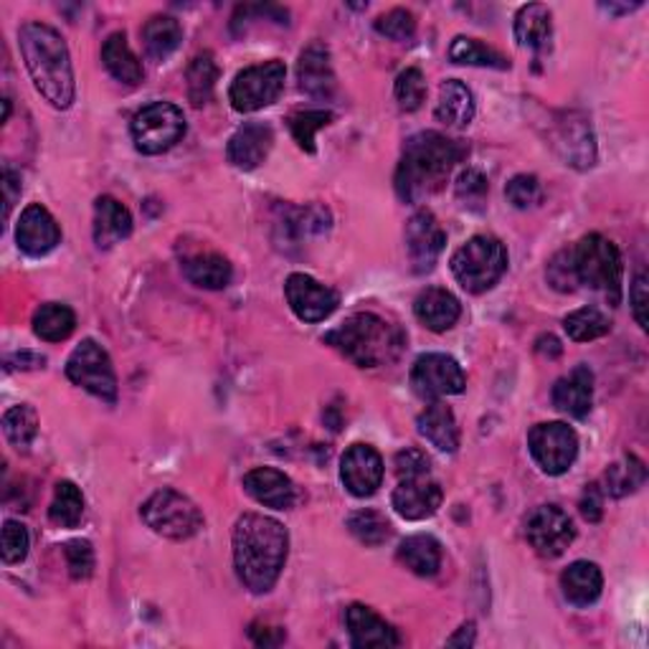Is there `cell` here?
Returning <instances> with one entry per match:
<instances>
[{
  "instance_id": "40",
  "label": "cell",
  "mask_w": 649,
  "mask_h": 649,
  "mask_svg": "<svg viewBox=\"0 0 649 649\" xmlns=\"http://www.w3.org/2000/svg\"><path fill=\"white\" fill-rule=\"evenodd\" d=\"M216 79H219V67H216L213 61V53L206 51V53H198V57L191 61V67H188V99L196 107H203L211 102L213 97V89H216Z\"/></svg>"
},
{
  "instance_id": "55",
  "label": "cell",
  "mask_w": 649,
  "mask_h": 649,
  "mask_svg": "<svg viewBox=\"0 0 649 649\" xmlns=\"http://www.w3.org/2000/svg\"><path fill=\"white\" fill-rule=\"evenodd\" d=\"M249 637L254 639L259 647H277L284 642V632L277 627H259V625H251L249 629Z\"/></svg>"
},
{
  "instance_id": "49",
  "label": "cell",
  "mask_w": 649,
  "mask_h": 649,
  "mask_svg": "<svg viewBox=\"0 0 649 649\" xmlns=\"http://www.w3.org/2000/svg\"><path fill=\"white\" fill-rule=\"evenodd\" d=\"M546 277L553 290L573 292L576 284H579V279H576V269H573V251L571 249L558 251V254L548 261Z\"/></svg>"
},
{
  "instance_id": "33",
  "label": "cell",
  "mask_w": 649,
  "mask_h": 649,
  "mask_svg": "<svg viewBox=\"0 0 649 649\" xmlns=\"http://www.w3.org/2000/svg\"><path fill=\"white\" fill-rule=\"evenodd\" d=\"M180 41H183V29L173 16H152L142 26V47H146L148 59L158 64L180 47Z\"/></svg>"
},
{
  "instance_id": "15",
  "label": "cell",
  "mask_w": 649,
  "mask_h": 649,
  "mask_svg": "<svg viewBox=\"0 0 649 649\" xmlns=\"http://www.w3.org/2000/svg\"><path fill=\"white\" fill-rule=\"evenodd\" d=\"M284 294L292 312L302 322H320L338 310L340 297L332 287L318 282L310 274L294 272L287 277Z\"/></svg>"
},
{
  "instance_id": "46",
  "label": "cell",
  "mask_w": 649,
  "mask_h": 649,
  "mask_svg": "<svg viewBox=\"0 0 649 649\" xmlns=\"http://www.w3.org/2000/svg\"><path fill=\"white\" fill-rule=\"evenodd\" d=\"M487 191H490V183H487V178L480 173V170L467 168V170H462V173H459L457 198L467 206V209L480 211L485 206Z\"/></svg>"
},
{
  "instance_id": "53",
  "label": "cell",
  "mask_w": 649,
  "mask_h": 649,
  "mask_svg": "<svg viewBox=\"0 0 649 649\" xmlns=\"http://www.w3.org/2000/svg\"><path fill=\"white\" fill-rule=\"evenodd\" d=\"M629 300H632L635 318L639 322V328L647 330V274L639 272L632 282V292H629Z\"/></svg>"
},
{
  "instance_id": "36",
  "label": "cell",
  "mask_w": 649,
  "mask_h": 649,
  "mask_svg": "<svg viewBox=\"0 0 649 649\" xmlns=\"http://www.w3.org/2000/svg\"><path fill=\"white\" fill-rule=\"evenodd\" d=\"M647 480L645 462L635 455H627L621 462L611 465L607 475H603V495H611V498H627V495L637 492L639 487Z\"/></svg>"
},
{
  "instance_id": "11",
  "label": "cell",
  "mask_w": 649,
  "mask_h": 649,
  "mask_svg": "<svg viewBox=\"0 0 649 649\" xmlns=\"http://www.w3.org/2000/svg\"><path fill=\"white\" fill-rule=\"evenodd\" d=\"M528 447L540 470L553 477L566 475L579 457V437L563 421L538 423L530 429Z\"/></svg>"
},
{
  "instance_id": "26",
  "label": "cell",
  "mask_w": 649,
  "mask_h": 649,
  "mask_svg": "<svg viewBox=\"0 0 649 649\" xmlns=\"http://www.w3.org/2000/svg\"><path fill=\"white\" fill-rule=\"evenodd\" d=\"M132 233V216L112 196H99L94 203V241L99 249H112L114 243Z\"/></svg>"
},
{
  "instance_id": "35",
  "label": "cell",
  "mask_w": 649,
  "mask_h": 649,
  "mask_svg": "<svg viewBox=\"0 0 649 649\" xmlns=\"http://www.w3.org/2000/svg\"><path fill=\"white\" fill-rule=\"evenodd\" d=\"M77 330V314L69 304L47 302L33 314V332L47 342L67 340Z\"/></svg>"
},
{
  "instance_id": "4",
  "label": "cell",
  "mask_w": 649,
  "mask_h": 649,
  "mask_svg": "<svg viewBox=\"0 0 649 649\" xmlns=\"http://www.w3.org/2000/svg\"><path fill=\"white\" fill-rule=\"evenodd\" d=\"M324 342H330L358 368H381L399 360L406 336L399 324L378 318L373 312H358L330 330Z\"/></svg>"
},
{
  "instance_id": "24",
  "label": "cell",
  "mask_w": 649,
  "mask_h": 649,
  "mask_svg": "<svg viewBox=\"0 0 649 649\" xmlns=\"http://www.w3.org/2000/svg\"><path fill=\"white\" fill-rule=\"evenodd\" d=\"M551 399L556 409L566 417H589L593 403V373L589 371V366H576L571 373L558 378Z\"/></svg>"
},
{
  "instance_id": "13",
  "label": "cell",
  "mask_w": 649,
  "mask_h": 649,
  "mask_svg": "<svg viewBox=\"0 0 649 649\" xmlns=\"http://www.w3.org/2000/svg\"><path fill=\"white\" fill-rule=\"evenodd\" d=\"M526 538L538 556L558 558L573 543L576 528L558 505H540L526 520Z\"/></svg>"
},
{
  "instance_id": "19",
  "label": "cell",
  "mask_w": 649,
  "mask_h": 649,
  "mask_svg": "<svg viewBox=\"0 0 649 649\" xmlns=\"http://www.w3.org/2000/svg\"><path fill=\"white\" fill-rule=\"evenodd\" d=\"M16 241L18 249L26 251L29 257H43L57 249V243L61 241V229L47 206L31 203L21 213L16 227Z\"/></svg>"
},
{
  "instance_id": "51",
  "label": "cell",
  "mask_w": 649,
  "mask_h": 649,
  "mask_svg": "<svg viewBox=\"0 0 649 649\" xmlns=\"http://www.w3.org/2000/svg\"><path fill=\"white\" fill-rule=\"evenodd\" d=\"M396 472H399V480L431 475V462L419 449H403V452L396 455Z\"/></svg>"
},
{
  "instance_id": "42",
  "label": "cell",
  "mask_w": 649,
  "mask_h": 649,
  "mask_svg": "<svg viewBox=\"0 0 649 649\" xmlns=\"http://www.w3.org/2000/svg\"><path fill=\"white\" fill-rule=\"evenodd\" d=\"M348 530L363 546H381L391 536V526L381 512L376 510H358L348 518Z\"/></svg>"
},
{
  "instance_id": "57",
  "label": "cell",
  "mask_w": 649,
  "mask_h": 649,
  "mask_svg": "<svg viewBox=\"0 0 649 649\" xmlns=\"http://www.w3.org/2000/svg\"><path fill=\"white\" fill-rule=\"evenodd\" d=\"M536 348H538V353H543L548 358H558L561 356V342H558V338L553 336H540L538 342H536Z\"/></svg>"
},
{
  "instance_id": "7",
  "label": "cell",
  "mask_w": 649,
  "mask_h": 649,
  "mask_svg": "<svg viewBox=\"0 0 649 649\" xmlns=\"http://www.w3.org/2000/svg\"><path fill=\"white\" fill-rule=\"evenodd\" d=\"M140 516L152 533L170 540H188L203 528V516L196 508V502L186 498L183 492L170 490V487H162L156 495H150L140 508Z\"/></svg>"
},
{
  "instance_id": "8",
  "label": "cell",
  "mask_w": 649,
  "mask_h": 649,
  "mask_svg": "<svg viewBox=\"0 0 649 649\" xmlns=\"http://www.w3.org/2000/svg\"><path fill=\"white\" fill-rule=\"evenodd\" d=\"M132 140L142 156H162L186 134V114L170 102H152L132 117Z\"/></svg>"
},
{
  "instance_id": "12",
  "label": "cell",
  "mask_w": 649,
  "mask_h": 649,
  "mask_svg": "<svg viewBox=\"0 0 649 649\" xmlns=\"http://www.w3.org/2000/svg\"><path fill=\"white\" fill-rule=\"evenodd\" d=\"M411 386L421 399L437 401L441 396H457L465 391L467 378L462 366L452 356L427 353L419 356L411 368Z\"/></svg>"
},
{
  "instance_id": "14",
  "label": "cell",
  "mask_w": 649,
  "mask_h": 649,
  "mask_svg": "<svg viewBox=\"0 0 649 649\" xmlns=\"http://www.w3.org/2000/svg\"><path fill=\"white\" fill-rule=\"evenodd\" d=\"M553 148L566 166L589 170L597 162V138L589 117L581 112H561L553 122Z\"/></svg>"
},
{
  "instance_id": "32",
  "label": "cell",
  "mask_w": 649,
  "mask_h": 649,
  "mask_svg": "<svg viewBox=\"0 0 649 649\" xmlns=\"http://www.w3.org/2000/svg\"><path fill=\"white\" fill-rule=\"evenodd\" d=\"M102 61L107 71H110L117 81H122V84H130V87L140 84L142 74H146L138 57H134L130 49L128 36H124L122 31H114L107 36V41L102 47Z\"/></svg>"
},
{
  "instance_id": "3",
  "label": "cell",
  "mask_w": 649,
  "mask_h": 649,
  "mask_svg": "<svg viewBox=\"0 0 649 649\" xmlns=\"http://www.w3.org/2000/svg\"><path fill=\"white\" fill-rule=\"evenodd\" d=\"M18 47H21L26 69H29L33 87L39 89L41 97L57 110H69L77 87L64 36L53 26L29 21L18 31Z\"/></svg>"
},
{
  "instance_id": "43",
  "label": "cell",
  "mask_w": 649,
  "mask_h": 649,
  "mask_svg": "<svg viewBox=\"0 0 649 649\" xmlns=\"http://www.w3.org/2000/svg\"><path fill=\"white\" fill-rule=\"evenodd\" d=\"M287 122H290V130H292V138L297 140V146L308 152H314V134H318V130L328 128V124L332 122V112L304 110V112H294Z\"/></svg>"
},
{
  "instance_id": "16",
  "label": "cell",
  "mask_w": 649,
  "mask_h": 649,
  "mask_svg": "<svg viewBox=\"0 0 649 649\" xmlns=\"http://www.w3.org/2000/svg\"><path fill=\"white\" fill-rule=\"evenodd\" d=\"M445 243L447 233L431 211L421 209L406 223V249H409L411 267L417 274L435 269L441 251H445Z\"/></svg>"
},
{
  "instance_id": "22",
  "label": "cell",
  "mask_w": 649,
  "mask_h": 649,
  "mask_svg": "<svg viewBox=\"0 0 649 649\" xmlns=\"http://www.w3.org/2000/svg\"><path fill=\"white\" fill-rule=\"evenodd\" d=\"M297 81H300V89L304 94L318 97V99H330L336 94V71H332L330 51L322 43H310L308 49L300 53V61H297Z\"/></svg>"
},
{
  "instance_id": "39",
  "label": "cell",
  "mask_w": 649,
  "mask_h": 649,
  "mask_svg": "<svg viewBox=\"0 0 649 649\" xmlns=\"http://www.w3.org/2000/svg\"><path fill=\"white\" fill-rule=\"evenodd\" d=\"M84 516V495L69 480H61L53 490V500L49 508V518L59 528H77Z\"/></svg>"
},
{
  "instance_id": "47",
  "label": "cell",
  "mask_w": 649,
  "mask_h": 649,
  "mask_svg": "<svg viewBox=\"0 0 649 649\" xmlns=\"http://www.w3.org/2000/svg\"><path fill=\"white\" fill-rule=\"evenodd\" d=\"M29 548H31V538H29V530H26L23 522L6 520L3 522V548H0L3 561L8 566L21 563L23 558L29 556Z\"/></svg>"
},
{
  "instance_id": "29",
  "label": "cell",
  "mask_w": 649,
  "mask_h": 649,
  "mask_svg": "<svg viewBox=\"0 0 649 649\" xmlns=\"http://www.w3.org/2000/svg\"><path fill=\"white\" fill-rule=\"evenodd\" d=\"M553 39V16L546 6H522L516 16V41L522 49L546 53Z\"/></svg>"
},
{
  "instance_id": "17",
  "label": "cell",
  "mask_w": 649,
  "mask_h": 649,
  "mask_svg": "<svg viewBox=\"0 0 649 649\" xmlns=\"http://www.w3.org/2000/svg\"><path fill=\"white\" fill-rule=\"evenodd\" d=\"M340 480L356 498H371L383 482V459L371 445H353L340 459Z\"/></svg>"
},
{
  "instance_id": "44",
  "label": "cell",
  "mask_w": 649,
  "mask_h": 649,
  "mask_svg": "<svg viewBox=\"0 0 649 649\" xmlns=\"http://www.w3.org/2000/svg\"><path fill=\"white\" fill-rule=\"evenodd\" d=\"M427 99V81H423L421 69L411 67L396 77V102L403 112H417Z\"/></svg>"
},
{
  "instance_id": "9",
  "label": "cell",
  "mask_w": 649,
  "mask_h": 649,
  "mask_svg": "<svg viewBox=\"0 0 649 649\" xmlns=\"http://www.w3.org/2000/svg\"><path fill=\"white\" fill-rule=\"evenodd\" d=\"M67 376L71 383L81 386L97 399L107 403L117 401V376L110 353L99 346L97 340L87 338L74 348V353L67 360Z\"/></svg>"
},
{
  "instance_id": "50",
  "label": "cell",
  "mask_w": 649,
  "mask_h": 649,
  "mask_svg": "<svg viewBox=\"0 0 649 649\" xmlns=\"http://www.w3.org/2000/svg\"><path fill=\"white\" fill-rule=\"evenodd\" d=\"M540 183L536 176H516L508 180V186H505V198L516 206V209H530V206H536L540 201Z\"/></svg>"
},
{
  "instance_id": "10",
  "label": "cell",
  "mask_w": 649,
  "mask_h": 649,
  "mask_svg": "<svg viewBox=\"0 0 649 649\" xmlns=\"http://www.w3.org/2000/svg\"><path fill=\"white\" fill-rule=\"evenodd\" d=\"M284 77H287V69L282 61H277V59L239 71L229 89L231 107L243 114L257 112L261 110V107H269L272 102H277L279 94H282Z\"/></svg>"
},
{
  "instance_id": "30",
  "label": "cell",
  "mask_w": 649,
  "mask_h": 649,
  "mask_svg": "<svg viewBox=\"0 0 649 649\" xmlns=\"http://www.w3.org/2000/svg\"><path fill=\"white\" fill-rule=\"evenodd\" d=\"M183 274L191 284L203 287V290H223L229 287L233 269L231 261L216 251H201L183 261Z\"/></svg>"
},
{
  "instance_id": "45",
  "label": "cell",
  "mask_w": 649,
  "mask_h": 649,
  "mask_svg": "<svg viewBox=\"0 0 649 649\" xmlns=\"http://www.w3.org/2000/svg\"><path fill=\"white\" fill-rule=\"evenodd\" d=\"M376 31L391 41H411L417 33V18L406 8H393V11L378 16Z\"/></svg>"
},
{
  "instance_id": "23",
  "label": "cell",
  "mask_w": 649,
  "mask_h": 649,
  "mask_svg": "<svg viewBox=\"0 0 649 649\" xmlns=\"http://www.w3.org/2000/svg\"><path fill=\"white\" fill-rule=\"evenodd\" d=\"M243 490L259 505L274 510H290L297 500L292 480L274 467H257V470L243 475Z\"/></svg>"
},
{
  "instance_id": "48",
  "label": "cell",
  "mask_w": 649,
  "mask_h": 649,
  "mask_svg": "<svg viewBox=\"0 0 649 649\" xmlns=\"http://www.w3.org/2000/svg\"><path fill=\"white\" fill-rule=\"evenodd\" d=\"M64 556L74 581H87L94 573V548L89 540H69L64 546Z\"/></svg>"
},
{
  "instance_id": "54",
  "label": "cell",
  "mask_w": 649,
  "mask_h": 649,
  "mask_svg": "<svg viewBox=\"0 0 649 649\" xmlns=\"http://www.w3.org/2000/svg\"><path fill=\"white\" fill-rule=\"evenodd\" d=\"M18 193H21V176H18L16 170H11V168H3V196H6L3 216H6V219L13 211V203H16Z\"/></svg>"
},
{
  "instance_id": "58",
  "label": "cell",
  "mask_w": 649,
  "mask_h": 649,
  "mask_svg": "<svg viewBox=\"0 0 649 649\" xmlns=\"http://www.w3.org/2000/svg\"><path fill=\"white\" fill-rule=\"evenodd\" d=\"M3 122H8V117H11V102H8V99H3Z\"/></svg>"
},
{
  "instance_id": "2",
  "label": "cell",
  "mask_w": 649,
  "mask_h": 649,
  "mask_svg": "<svg viewBox=\"0 0 649 649\" xmlns=\"http://www.w3.org/2000/svg\"><path fill=\"white\" fill-rule=\"evenodd\" d=\"M467 148L441 132H419L406 140L403 156L396 170V193L406 203H419L447 186Z\"/></svg>"
},
{
  "instance_id": "41",
  "label": "cell",
  "mask_w": 649,
  "mask_h": 649,
  "mask_svg": "<svg viewBox=\"0 0 649 649\" xmlns=\"http://www.w3.org/2000/svg\"><path fill=\"white\" fill-rule=\"evenodd\" d=\"M563 330H566V336L576 342H589V340H599L607 336V332L611 330V322L607 314L597 308H581L571 314H566Z\"/></svg>"
},
{
  "instance_id": "27",
  "label": "cell",
  "mask_w": 649,
  "mask_h": 649,
  "mask_svg": "<svg viewBox=\"0 0 649 649\" xmlns=\"http://www.w3.org/2000/svg\"><path fill=\"white\" fill-rule=\"evenodd\" d=\"M419 435L429 441L439 452L452 455L459 447V427L452 409L447 403L435 401L419 413L417 419Z\"/></svg>"
},
{
  "instance_id": "18",
  "label": "cell",
  "mask_w": 649,
  "mask_h": 649,
  "mask_svg": "<svg viewBox=\"0 0 649 649\" xmlns=\"http://www.w3.org/2000/svg\"><path fill=\"white\" fill-rule=\"evenodd\" d=\"M441 498H445V492H441L435 477L421 475L399 480L391 502L393 510L399 512L403 520H427L441 508Z\"/></svg>"
},
{
  "instance_id": "20",
  "label": "cell",
  "mask_w": 649,
  "mask_h": 649,
  "mask_svg": "<svg viewBox=\"0 0 649 649\" xmlns=\"http://www.w3.org/2000/svg\"><path fill=\"white\" fill-rule=\"evenodd\" d=\"M274 148V130L264 122H247L231 134L227 158L233 168L254 170Z\"/></svg>"
},
{
  "instance_id": "56",
  "label": "cell",
  "mask_w": 649,
  "mask_h": 649,
  "mask_svg": "<svg viewBox=\"0 0 649 649\" xmlns=\"http://www.w3.org/2000/svg\"><path fill=\"white\" fill-rule=\"evenodd\" d=\"M475 639H477V629L472 621H467V625L457 629V635L447 639V647H472Z\"/></svg>"
},
{
  "instance_id": "38",
  "label": "cell",
  "mask_w": 649,
  "mask_h": 649,
  "mask_svg": "<svg viewBox=\"0 0 649 649\" xmlns=\"http://www.w3.org/2000/svg\"><path fill=\"white\" fill-rule=\"evenodd\" d=\"M449 59L455 64L467 67H490V69H510V61L500 51L487 47V43L470 39V36H457L449 47Z\"/></svg>"
},
{
  "instance_id": "52",
  "label": "cell",
  "mask_w": 649,
  "mask_h": 649,
  "mask_svg": "<svg viewBox=\"0 0 649 649\" xmlns=\"http://www.w3.org/2000/svg\"><path fill=\"white\" fill-rule=\"evenodd\" d=\"M579 510L583 520L589 522H599L603 516V490L593 482V485H586V490L581 495V502H579Z\"/></svg>"
},
{
  "instance_id": "1",
  "label": "cell",
  "mask_w": 649,
  "mask_h": 649,
  "mask_svg": "<svg viewBox=\"0 0 649 649\" xmlns=\"http://www.w3.org/2000/svg\"><path fill=\"white\" fill-rule=\"evenodd\" d=\"M287 553H290V536L274 518L247 512L233 528V566L239 581L254 593H267L282 573Z\"/></svg>"
},
{
  "instance_id": "5",
  "label": "cell",
  "mask_w": 649,
  "mask_h": 649,
  "mask_svg": "<svg viewBox=\"0 0 649 649\" xmlns=\"http://www.w3.org/2000/svg\"><path fill=\"white\" fill-rule=\"evenodd\" d=\"M571 251L579 284L601 292L611 304H617L621 300V274H625L617 243L601 233H589Z\"/></svg>"
},
{
  "instance_id": "28",
  "label": "cell",
  "mask_w": 649,
  "mask_h": 649,
  "mask_svg": "<svg viewBox=\"0 0 649 649\" xmlns=\"http://www.w3.org/2000/svg\"><path fill=\"white\" fill-rule=\"evenodd\" d=\"M561 589L568 603L586 609L597 603L603 589L601 568L591 561H576L561 573Z\"/></svg>"
},
{
  "instance_id": "25",
  "label": "cell",
  "mask_w": 649,
  "mask_h": 649,
  "mask_svg": "<svg viewBox=\"0 0 649 649\" xmlns=\"http://www.w3.org/2000/svg\"><path fill=\"white\" fill-rule=\"evenodd\" d=\"M413 312H417L423 328H429L431 332H447L457 324L459 314H462V304L449 290L427 287L413 302Z\"/></svg>"
},
{
  "instance_id": "6",
  "label": "cell",
  "mask_w": 649,
  "mask_h": 649,
  "mask_svg": "<svg viewBox=\"0 0 649 649\" xmlns=\"http://www.w3.org/2000/svg\"><path fill=\"white\" fill-rule=\"evenodd\" d=\"M508 269V251L490 233H477L452 257V274L467 292L482 294L500 282Z\"/></svg>"
},
{
  "instance_id": "37",
  "label": "cell",
  "mask_w": 649,
  "mask_h": 649,
  "mask_svg": "<svg viewBox=\"0 0 649 649\" xmlns=\"http://www.w3.org/2000/svg\"><path fill=\"white\" fill-rule=\"evenodd\" d=\"M3 435L18 452H26L39 435V413L33 406L18 403L3 413Z\"/></svg>"
},
{
  "instance_id": "21",
  "label": "cell",
  "mask_w": 649,
  "mask_h": 649,
  "mask_svg": "<svg viewBox=\"0 0 649 649\" xmlns=\"http://www.w3.org/2000/svg\"><path fill=\"white\" fill-rule=\"evenodd\" d=\"M346 627L350 645L358 649H391L401 642L389 621L378 617L371 607H363V603H353V607L346 609Z\"/></svg>"
},
{
  "instance_id": "34",
  "label": "cell",
  "mask_w": 649,
  "mask_h": 649,
  "mask_svg": "<svg viewBox=\"0 0 649 649\" xmlns=\"http://www.w3.org/2000/svg\"><path fill=\"white\" fill-rule=\"evenodd\" d=\"M399 561L409 568L411 573L423 576H437L441 568V546L435 536H411L399 546Z\"/></svg>"
},
{
  "instance_id": "31",
  "label": "cell",
  "mask_w": 649,
  "mask_h": 649,
  "mask_svg": "<svg viewBox=\"0 0 649 649\" xmlns=\"http://www.w3.org/2000/svg\"><path fill=\"white\" fill-rule=\"evenodd\" d=\"M437 120L447 128H467L475 120V97L459 79H449L439 87Z\"/></svg>"
}]
</instances>
